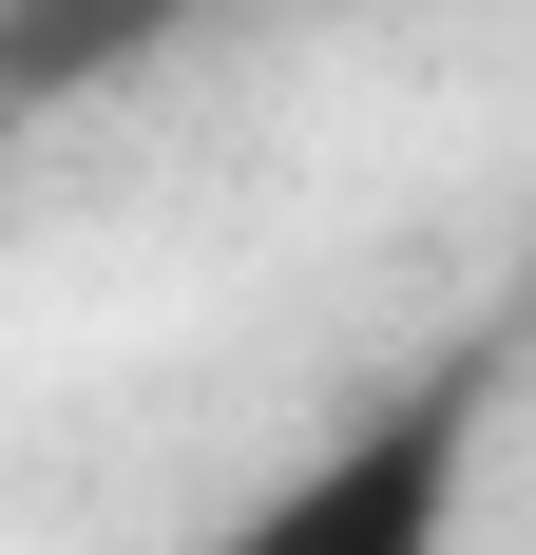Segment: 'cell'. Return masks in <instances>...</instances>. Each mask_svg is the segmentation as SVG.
Here are the masks:
<instances>
[{"label":"cell","instance_id":"1","mask_svg":"<svg viewBox=\"0 0 536 555\" xmlns=\"http://www.w3.org/2000/svg\"><path fill=\"white\" fill-rule=\"evenodd\" d=\"M480 441H498V345H441V364H403L383 402H345L212 555H460Z\"/></svg>","mask_w":536,"mask_h":555},{"label":"cell","instance_id":"2","mask_svg":"<svg viewBox=\"0 0 536 555\" xmlns=\"http://www.w3.org/2000/svg\"><path fill=\"white\" fill-rule=\"evenodd\" d=\"M192 20H230V0H0V115H58V96H97V77H154Z\"/></svg>","mask_w":536,"mask_h":555}]
</instances>
